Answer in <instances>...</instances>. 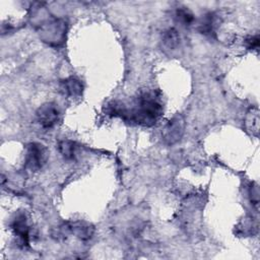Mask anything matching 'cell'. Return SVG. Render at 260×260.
<instances>
[{
  "label": "cell",
  "instance_id": "obj_1",
  "mask_svg": "<svg viewBox=\"0 0 260 260\" xmlns=\"http://www.w3.org/2000/svg\"><path fill=\"white\" fill-rule=\"evenodd\" d=\"M162 115V103L159 94L154 90L141 92L132 109H127L126 121L135 122L143 126H152Z\"/></svg>",
  "mask_w": 260,
  "mask_h": 260
},
{
  "label": "cell",
  "instance_id": "obj_2",
  "mask_svg": "<svg viewBox=\"0 0 260 260\" xmlns=\"http://www.w3.org/2000/svg\"><path fill=\"white\" fill-rule=\"evenodd\" d=\"M48 160V150L45 145L39 142H30L25 147L24 166L30 172H38L43 169Z\"/></svg>",
  "mask_w": 260,
  "mask_h": 260
},
{
  "label": "cell",
  "instance_id": "obj_3",
  "mask_svg": "<svg viewBox=\"0 0 260 260\" xmlns=\"http://www.w3.org/2000/svg\"><path fill=\"white\" fill-rule=\"evenodd\" d=\"M42 39L50 45L58 46L64 39L66 34V24L61 19H51L47 20L41 26Z\"/></svg>",
  "mask_w": 260,
  "mask_h": 260
},
{
  "label": "cell",
  "instance_id": "obj_4",
  "mask_svg": "<svg viewBox=\"0 0 260 260\" xmlns=\"http://www.w3.org/2000/svg\"><path fill=\"white\" fill-rule=\"evenodd\" d=\"M36 119L44 129L53 128L60 119V111L55 103H45L36 112Z\"/></svg>",
  "mask_w": 260,
  "mask_h": 260
},
{
  "label": "cell",
  "instance_id": "obj_5",
  "mask_svg": "<svg viewBox=\"0 0 260 260\" xmlns=\"http://www.w3.org/2000/svg\"><path fill=\"white\" fill-rule=\"evenodd\" d=\"M185 119L182 115L173 117L162 130V138L169 145H173L181 140L185 132Z\"/></svg>",
  "mask_w": 260,
  "mask_h": 260
},
{
  "label": "cell",
  "instance_id": "obj_6",
  "mask_svg": "<svg viewBox=\"0 0 260 260\" xmlns=\"http://www.w3.org/2000/svg\"><path fill=\"white\" fill-rule=\"evenodd\" d=\"M61 231L64 236L73 234L77 238L82 241L89 240L93 235V226L90 223L84 221H74V222H67L64 225L60 226Z\"/></svg>",
  "mask_w": 260,
  "mask_h": 260
},
{
  "label": "cell",
  "instance_id": "obj_7",
  "mask_svg": "<svg viewBox=\"0 0 260 260\" xmlns=\"http://www.w3.org/2000/svg\"><path fill=\"white\" fill-rule=\"evenodd\" d=\"M11 228L13 230L14 235L17 237L20 245L22 247H26L29 244V226L27 223V219L25 213L19 212L15 215L12 220Z\"/></svg>",
  "mask_w": 260,
  "mask_h": 260
},
{
  "label": "cell",
  "instance_id": "obj_8",
  "mask_svg": "<svg viewBox=\"0 0 260 260\" xmlns=\"http://www.w3.org/2000/svg\"><path fill=\"white\" fill-rule=\"evenodd\" d=\"M60 90L63 94L67 96H79L82 93L83 85L81 81L73 76H70L66 79H63L60 82Z\"/></svg>",
  "mask_w": 260,
  "mask_h": 260
},
{
  "label": "cell",
  "instance_id": "obj_9",
  "mask_svg": "<svg viewBox=\"0 0 260 260\" xmlns=\"http://www.w3.org/2000/svg\"><path fill=\"white\" fill-rule=\"evenodd\" d=\"M217 16L212 13H206L200 20L198 25V30L208 37H212L215 34L216 25H217Z\"/></svg>",
  "mask_w": 260,
  "mask_h": 260
},
{
  "label": "cell",
  "instance_id": "obj_10",
  "mask_svg": "<svg viewBox=\"0 0 260 260\" xmlns=\"http://www.w3.org/2000/svg\"><path fill=\"white\" fill-rule=\"evenodd\" d=\"M162 48L168 51L176 50L180 45V35L175 28H169L162 34Z\"/></svg>",
  "mask_w": 260,
  "mask_h": 260
},
{
  "label": "cell",
  "instance_id": "obj_11",
  "mask_svg": "<svg viewBox=\"0 0 260 260\" xmlns=\"http://www.w3.org/2000/svg\"><path fill=\"white\" fill-rule=\"evenodd\" d=\"M58 150L66 159H73L76 151V144L69 139H63L58 142Z\"/></svg>",
  "mask_w": 260,
  "mask_h": 260
},
{
  "label": "cell",
  "instance_id": "obj_12",
  "mask_svg": "<svg viewBox=\"0 0 260 260\" xmlns=\"http://www.w3.org/2000/svg\"><path fill=\"white\" fill-rule=\"evenodd\" d=\"M175 16L177 18V21L181 23L184 26H190L194 22V14L189 10L187 7H178L175 13Z\"/></svg>",
  "mask_w": 260,
  "mask_h": 260
},
{
  "label": "cell",
  "instance_id": "obj_13",
  "mask_svg": "<svg viewBox=\"0 0 260 260\" xmlns=\"http://www.w3.org/2000/svg\"><path fill=\"white\" fill-rule=\"evenodd\" d=\"M251 117V131H252V134H255V135H258V132H259V112L257 109H252V112L250 113L249 115Z\"/></svg>",
  "mask_w": 260,
  "mask_h": 260
},
{
  "label": "cell",
  "instance_id": "obj_14",
  "mask_svg": "<svg viewBox=\"0 0 260 260\" xmlns=\"http://www.w3.org/2000/svg\"><path fill=\"white\" fill-rule=\"evenodd\" d=\"M245 44L248 49L252 50H257L259 48V37L258 36H252L246 39Z\"/></svg>",
  "mask_w": 260,
  "mask_h": 260
},
{
  "label": "cell",
  "instance_id": "obj_15",
  "mask_svg": "<svg viewBox=\"0 0 260 260\" xmlns=\"http://www.w3.org/2000/svg\"><path fill=\"white\" fill-rule=\"evenodd\" d=\"M250 196H251V202L254 205H257L258 201H259V191H258L257 185H255L253 187L251 186V188H250Z\"/></svg>",
  "mask_w": 260,
  "mask_h": 260
}]
</instances>
